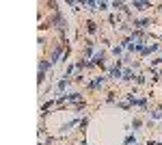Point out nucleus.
Wrapping results in <instances>:
<instances>
[{"label":"nucleus","instance_id":"obj_1","mask_svg":"<svg viewBox=\"0 0 162 145\" xmlns=\"http://www.w3.org/2000/svg\"><path fill=\"white\" fill-rule=\"evenodd\" d=\"M104 83H106V78H104V76H97V78H93V80H91V83H89L87 87H89V89H100Z\"/></svg>","mask_w":162,"mask_h":145},{"label":"nucleus","instance_id":"obj_8","mask_svg":"<svg viewBox=\"0 0 162 145\" xmlns=\"http://www.w3.org/2000/svg\"><path fill=\"white\" fill-rule=\"evenodd\" d=\"M123 52V46H117V48H112V54H115V57H117V54H121Z\"/></svg>","mask_w":162,"mask_h":145},{"label":"nucleus","instance_id":"obj_2","mask_svg":"<svg viewBox=\"0 0 162 145\" xmlns=\"http://www.w3.org/2000/svg\"><path fill=\"white\" fill-rule=\"evenodd\" d=\"M67 85H69V78H67V76H63V80H58V85H56V91H58V93H61V91H65Z\"/></svg>","mask_w":162,"mask_h":145},{"label":"nucleus","instance_id":"obj_4","mask_svg":"<svg viewBox=\"0 0 162 145\" xmlns=\"http://www.w3.org/2000/svg\"><path fill=\"white\" fill-rule=\"evenodd\" d=\"M87 33H89V35H95V33H97V24L89 20V22H87Z\"/></svg>","mask_w":162,"mask_h":145},{"label":"nucleus","instance_id":"obj_7","mask_svg":"<svg viewBox=\"0 0 162 145\" xmlns=\"http://www.w3.org/2000/svg\"><path fill=\"white\" fill-rule=\"evenodd\" d=\"M141 126H143V121H141V119H134V121H132V128H136V130H138Z\"/></svg>","mask_w":162,"mask_h":145},{"label":"nucleus","instance_id":"obj_6","mask_svg":"<svg viewBox=\"0 0 162 145\" xmlns=\"http://www.w3.org/2000/svg\"><path fill=\"white\" fill-rule=\"evenodd\" d=\"M132 143H136V139H134L132 134H128V137H125V145H132Z\"/></svg>","mask_w":162,"mask_h":145},{"label":"nucleus","instance_id":"obj_5","mask_svg":"<svg viewBox=\"0 0 162 145\" xmlns=\"http://www.w3.org/2000/svg\"><path fill=\"white\" fill-rule=\"evenodd\" d=\"M87 126H89V115L84 117V119H82V121H80V126H78V128H80V130H84V128H87Z\"/></svg>","mask_w":162,"mask_h":145},{"label":"nucleus","instance_id":"obj_9","mask_svg":"<svg viewBox=\"0 0 162 145\" xmlns=\"http://www.w3.org/2000/svg\"><path fill=\"white\" fill-rule=\"evenodd\" d=\"M106 7H108L106 2H97V11H106Z\"/></svg>","mask_w":162,"mask_h":145},{"label":"nucleus","instance_id":"obj_3","mask_svg":"<svg viewBox=\"0 0 162 145\" xmlns=\"http://www.w3.org/2000/svg\"><path fill=\"white\" fill-rule=\"evenodd\" d=\"M104 57H106L104 52H97L95 57H93V61H91V65H102V63H104Z\"/></svg>","mask_w":162,"mask_h":145}]
</instances>
